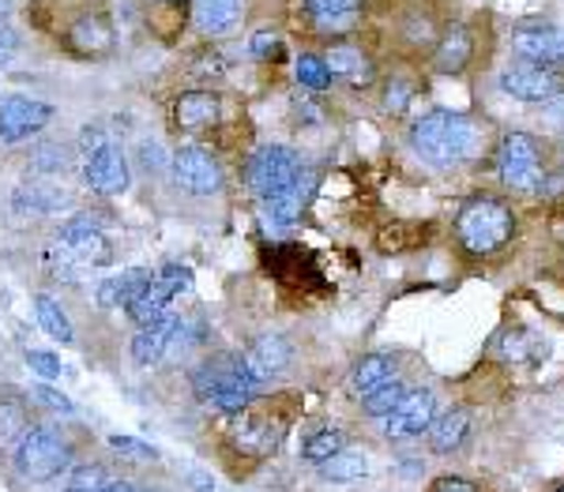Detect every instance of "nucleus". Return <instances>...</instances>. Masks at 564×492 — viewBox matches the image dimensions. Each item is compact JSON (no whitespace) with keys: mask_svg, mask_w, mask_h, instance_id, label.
Returning a JSON list of instances; mask_svg holds the SVG:
<instances>
[{"mask_svg":"<svg viewBox=\"0 0 564 492\" xmlns=\"http://www.w3.org/2000/svg\"><path fill=\"white\" fill-rule=\"evenodd\" d=\"M411 147L422 154L430 166H463L475 162L486 151V129L467 113H452V109H433L411 129Z\"/></svg>","mask_w":564,"mask_h":492,"instance_id":"nucleus-1","label":"nucleus"},{"mask_svg":"<svg viewBox=\"0 0 564 492\" xmlns=\"http://www.w3.org/2000/svg\"><path fill=\"white\" fill-rule=\"evenodd\" d=\"M430 492H481L470 478H459V473H444V478H436Z\"/></svg>","mask_w":564,"mask_h":492,"instance_id":"nucleus-39","label":"nucleus"},{"mask_svg":"<svg viewBox=\"0 0 564 492\" xmlns=\"http://www.w3.org/2000/svg\"><path fill=\"white\" fill-rule=\"evenodd\" d=\"M188 282H193V271L181 267V263H170V267L154 271L151 282L143 286V294L132 300L124 313H129V320L140 327V324H151L159 320V316H166L170 300H174L181 289H188Z\"/></svg>","mask_w":564,"mask_h":492,"instance_id":"nucleus-8","label":"nucleus"},{"mask_svg":"<svg viewBox=\"0 0 564 492\" xmlns=\"http://www.w3.org/2000/svg\"><path fill=\"white\" fill-rule=\"evenodd\" d=\"M297 170H302L297 154L290 151V147H279V143H271V147H260L257 154H252L245 177H249L252 196L271 199V196H279L282 188H286L290 181L297 177Z\"/></svg>","mask_w":564,"mask_h":492,"instance_id":"nucleus-9","label":"nucleus"},{"mask_svg":"<svg viewBox=\"0 0 564 492\" xmlns=\"http://www.w3.org/2000/svg\"><path fill=\"white\" fill-rule=\"evenodd\" d=\"M500 90L516 102H561L564 98V72L553 65H520V68H505L500 72Z\"/></svg>","mask_w":564,"mask_h":492,"instance_id":"nucleus-7","label":"nucleus"},{"mask_svg":"<svg viewBox=\"0 0 564 492\" xmlns=\"http://www.w3.org/2000/svg\"><path fill=\"white\" fill-rule=\"evenodd\" d=\"M508 42L523 61H534V65H561L564 61V31L553 23H520L512 26Z\"/></svg>","mask_w":564,"mask_h":492,"instance_id":"nucleus-14","label":"nucleus"},{"mask_svg":"<svg viewBox=\"0 0 564 492\" xmlns=\"http://www.w3.org/2000/svg\"><path fill=\"white\" fill-rule=\"evenodd\" d=\"M72 42H76L84 53H102V50H109V42H113V31H109L102 20H84V23L72 26Z\"/></svg>","mask_w":564,"mask_h":492,"instance_id":"nucleus-30","label":"nucleus"},{"mask_svg":"<svg viewBox=\"0 0 564 492\" xmlns=\"http://www.w3.org/2000/svg\"><path fill=\"white\" fill-rule=\"evenodd\" d=\"M294 76H297V84L308 87V90H327V87H332V79H335L332 72H327L324 57H316V53H302V57H297Z\"/></svg>","mask_w":564,"mask_h":492,"instance_id":"nucleus-31","label":"nucleus"},{"mask_svg":"<svg viewBox=\"0 0 564 492\" xmlns=\"http://www.w3.org/2000/svg\"><path fill=\"white\" fill-rule=\"evenodd\" d=\"M553 492H564V485H557V489H553Z\"/></svg>","mask_w":564,"mask_h":492,"instance_id":"nucleus-48","label":"nucleus"},{"mask_svg":"<svg viewBox=\"0 0 564 492\" xmlns=\"http://www.w3.org/2000/svg\"><path fill=\"white\" fill-rule=\"evenodd\" d=\"M527 339H531L527 331H508V335H505V342H500V353H505L508 361H527V358H534V350H527Z\"/></svg>","mask_w":564,"mask_h":492,"instance_id":"nucleus-35","label":"nucleus"},{"mask_svg":"<svg viewBox=\"0 0 564 492\" xmlns=\"http://www.w3.org/2000/svg\"><path fill=\"white\" fill-rule=\"evenodd\" d=\"M218 113H223V106H218L215 95H207V90H193V95H181L177 98V124L185 132H199V129H212L218 121Z\"/></svg>","mask_w":564,"mask_h":492,"instance_id":"nucleus-20","label":"nucleus"},{"mask_svg":"<svg viewBox=\"0 0 564 492\" xmlns=\"http://www.w3.org/2000/svg\"><path fill=\"white\" fill-rule=\"evenodd\" d=\"M109 448L129 455V459H154V448H148L143 440H132V436H109Z\"/></svg>","mask_w":564,"mask_h":492,"instance_id":"nucleus-36","label":"nucleus"},{"mask_svg":"<svg viewBox=\"0 0 564 492\" xmlns=\"http://www.w3.org/2000/svg\"><path fill=\"white\" fill-rule=\"evenodd\" d=\"M23 409L15 406V403H0V440H4V436H15L23 428Z\"/></svg>","mask_w":564,"mask_h":492,"instance_id":"nucleus-37","label":"nucleus"},{"mask_svg":"<svg viewBox=\"0 0 564 492\" xmlns=\"http://www.w3.org/2000/svg\"><path fill=\"white\" fill-rule=\"evenodd\" d=\"M361 4H366V0H302L305 15L321 26V31L354 26V20L361 15Z\"/></svg>","mask_w":564,"mask_h":492,"instance_id":"nucleus-21","label":"nucleus"},{"mask_svg":"<svg viewBox=\"0 0 564 492\" xmlns=\"http://www.w3.org/2000/svg\"><path fill=\"white\" fill-rule=\"evenodd\" d=\"M391 113H403L406 106H411V84L406 79H391L388 84V102H384Z\"/></svg>","mask_w":564,"mask_h":492,"instance_id":"nucleus-38","label":"nucleus"},{"mask_svg":"<svg viewBox=\"0 0 564 492\" xmlns=\"http://www.w3.org/2000/svg\"><path fill=\"white\" fill-rule=\"evenodd\" d=\"M516 237V211L497 196H475L459 207L456 241L470 256H494Z\"/></svg>","mask_w":564,"mask_h":492,"instance_id":"nucleus-2","label":"nucleus"},{"mask_svg":"<svg viewBox=\"0 0 564 492\" xmlns=\"http://www.w3.org/2000/svg\"><path fill=\"white\" fill-rule=\"evenodd\" d=\"M403 395H406V387L399 384L395 376H391V380H384V384H377L372 391H366V403H361V406H366L369 417H388L391 409L403 403Z\"/></svg>","mask_w":564,"mask_h":492,"instance_id":"nucleus-29","label":"nucleus"},{"mask_svg":"<svg viewBox=\"0 0 564 492\" xmlns=\"http://www.w3.org/2000/svg\"><path fill=\"white\" fill-rule=\"evenodd\" d=\"M65 204H68V196L57 193V188H50V185H23L20 193L12 196V207L20 215H50Z\"/></svg>","mask_w":564,"mask_h":492,"instance_id":"nucleus-26","label":"nucleus"},{"mask_svg":"<svg viewBox=\"0 0 564 492\" xmlns=\"http://www.w3.org/2000/svg\"><path fill=\"white\" fill-rule=\"evenodd\" d=\"M470 53H475V39H470V31L463 23H452L448 31L441 34V45H436V57L433 65L436 72H463L470 65Z\"/></svg>","mask_w":564,"mask_h":492,"instance_id":"nucleus-19","label":"nucleus"},{"mask_svg":"<svg viewBox=\"0 0 564 492\" xmlns=\"http://www.w3.org/2000/svg\"><path fill=\"white\" fill-rule=\"evenodd\" d=\"M286 364H290V342L282 339V335H263V339L245 353V369H249V376L257 380V384L260 380L279 376Z\"/></svg>","mask_w":564,"mask_h":492,"instance_id":"nucleus-17","label":"nucleus"},{"mask_svg":"<svg viewBox=\"0 0 564 492\" xmlns=\"http://www.w3.org/2000/svg\"><path fill=\"white\" fill-rule=\"evenodd\" d=\"M68 492H98V489H68Z\"/></svg>","mask_w":564,"mask_h":492,"instance_id":"nucleus-46","label":"nucleus"},{"mask_svg":"<svg viewBox=\"0 0 564 492\" xmlns=\"http://www.w3.org/2000/svg\"><path fill=\"white\" fill-rule=\"evenodd\" d=\"M31 395H34V403L57 409V414H72V403H68L65 395H61V391H53V387H45V384H42V387H34Z\"/></svg>","mask_w":564,"mask_h":492,"instance_id":"nucleus-40","label":"nucleus"},{"mask_svg":"<svg viewBox=\"0 0 564 492\" xmlns=\"http://www.w3.org/2000/svg\"><path fill=\"white\" fill-rule=\"evenodd\" d=\"M26 364H31L42 380L61 376V358H53V353H45V350H26Z\"/></svg>","mask_w":564,"mask_h":492,"instance_id":"nucleus-34","label":"nucleus"},{"mask_svg":"<svg viewBox=\"0 0 564 492\" xmlns=\"http://www.w3.org/2000/svg\"><path fill=\"white\" fill-rule=\"evenodd\" d=\"M34 313H39V324H42V331L50 335V339H57V342H76V335H72V324H68V316H65V308L57 305L53 297H45L39 294L34 297Z\"/></svg>","mask_w":564,"mask_h":492,"instance_id":"nucleus-28","label":"nucleus"},{"mask_svg":"<svg viewBox=\"0 0 564 492\" xmlns=\"http://www.w3.org/2000/svg\"><path fill=\"white\" fill-rule=\"evenodd\" d=\"M162 4H181V0H162Z\"/></svg>","mask_w":564,"mask_h":492,"instance_id":"nucleus-47","label":"nucleus"},{"mask_svg":"<svg viewBox=\"0 0 564 492\" xmlns=\"http://www.w3.org/2000/svg\"><path fill=\"white\" fill-rule=\"evenodd\" d=\"M433 417H436V395L430 387H414L384 417V436L388 440H414V436L430 433Z\"/></svg>","mask_w":564,"mask_h":492,"instance_id":"nucleus-12","label":"nucleus"},{"mask_svg":"<svg viewBox=\"0 0 564 492\" xmlns=\"http://www.w3.org/2000/svg\"><path fill=\"white\" fill-rule=\"evenodd\" d=\"M174 181L188 196H215L223 188V170L212 158V151L185 143V147L174 151Z\"/></svg>","mask_w":564,"mask_h":492,"instance_id":"nucleus-10","label":"nucleus"},{"mask_svg":"<svg viewBox=\"0 0 564 492\" xmlns=\"http://www.w3.org/2000/svg\"><path fill=\"white\" fill-rule=\"evenodd\" d=\"M151 282V271L135 267V271H124V275H113L98 286V305L102 308H129L135 297L143 294V286Z\"/></svg>","mask_w":564,"mask_h":492,"instance_id":"nucleus-22","label":"nucleus"},{"mask_svg":"<svg viewBox=\"0 0 564 492\" xmlns=\"http://www.w3.org/2000/svg\"><path fill=\"white\" fill-rule=\"evenodd\" d=\"M68 462H72V448L57 428H31L20 440V448H15V467L31 481L61 478V470H68Z\"/></svg>","mask_w":564,"mask_h":492,"instance_id":"nucleus-6","label":"nucleus"},{"mask_svg":"<svg viewBox=\"0 0 564 492\" xmlns=\"http://www.w3.org/2000/svg\"><path fill=\"white\" fill-rule=\"evenodd\" d=\"M34 173H65L68 170V151L61 143H39L31 154Z\"/></svg>","mask_w":564,"mask_h":492,"instance_id":"nucleus-33","label":"nucleus"},{"mask_svg":"<svg viewBox=\"0 0 564 492\" xmlns=\"http://www.w3.org/2000/svg\"><path fill=\"white\" fill-rule=\"evenodd\" d=\"M15 50H20V34H15V26L0 23V68L15 57Z\"/></svg>","mask_w":564,"mask_h":492,"instance_id":"nucleus-43","label":"nucleus"},{"mask_svg":"<svg viewBox=\"0 0 564 492\" xmlns=\"http://www.w3.org/2000/svg\"><path fill=\"white\" fill-rule=\"evenodd\" d=\"M109 260H113L109 241L90 222H79V218L61 226V233L53 237V244H50V263H53V271H57V278H61V271H65V278H76L72 271L106 267Z\"/></svg>","mask_w":564,"mask_h":492,"instance_id":"nucleus-4","label":"nucleus"},{"mask_svg":"<svg viewBox=\"0 0 564 492\" xmlns=\"http://www.w3.org/2000/svg\"><path fill=\"white\" fill-rule=\"evenodd\" d=\"M177 327H181V320L170 313L159 316V320H151V324H140V331L132 335V361L140 364V369L159 364L170 353V342H174Z\"/></svg>","mask_w":564,"mask_h":492,"instance_id":"nucleus-15","label":"nucleus"},{"mask_svg":"<svg viewBox=\"0 0 564 492\" xmlns=\"http://www.w3.org/2000/svg\"><path fill=\"white\" fill-rule=\"evenodd\" d=\"M53 121V106L26 95H8L0 102V143H23Z\"/></svg>","mask_w":564,"mask_h":492,"instance_id":"nucleus-11","label":"nucleus"},{"mask_svg":"<svg viewBox=\"0 0 564 492\" xmlns=\"http://www.w3.org/2000/svg\"><path fill=\"white\" fill-rule=\"evenodd\" d=\"M84 181L98 196H121L129 188V162L117 143H102L98 151L84 154Z\"/></svg>","mask_w":564,"mask_h":492,"instance_id":"nucleus-13","label":"nucleus"},{"mask_svg":"<svg viewBox=\"0 0 564 492\" xmlns=\"http://www.w3.org/2000/svg\"><path fill=\"white\" fill-rule=\"evenodd\" d=\"M102 485H109L102 467H84L72 473V489H102Z\"/></svg>","mask_w":564,"mask_h":492,"instance_id":"nucleus-41","label":"nucleus"},{"mask_svg":"<svg viewBox=\"0 0 564 492\" xmlns=\"http://www.w3.org/2000/svg\"><path fill=\"white\" fill-rule=\"evenodd\" d=\"M395 376V358L391 353H369V358H361L354 364L350 372V387L358 391V395H366L377 384H384V380Z\"/></svg>","mask_w":564,"mask_h":492,"instance_id":"nucleus-25","label":"nucleus"},{"mask_svg":"<svg viewBox=\"0 0 564 492\" xmlns=\"http://www.w3.org/2000/svg\"><path fill=\"white\" fill-rule=\"evenodd\" d=\"M324 65L332 76H358L361 65H366V57H361L354 45H335V50H327Z\"/></svg>","mask_w":564,"mask_h":492,"instance_id":"nucleus-32","label":"nucleus"},{"mask_svg":"<svg viewBox=\"0 0 564 492\" xmlns=\"http://www.w3.org/2000/svg\"><path fill=\"white\" fill-rule=\"evenodd\" d=\"M102 143H109V135H106L102 124H87L84 135H79V151H84V154L98 151V147H102Z\"/></svg>","mask_w":564,"mask_h":492,"instance_id":"nucleus-44","label":"nucleus"},{"mask_svg":"<svg viewBox=\"0 0 564 492\" xmlns=\"http://www.w3.org/2000/svg\"><path fill=\"white\" fill-rule=\"evenodd\" d=\"M316 470H321V478H324V481H335V485H347V481L366 478V473H369V459H366V451L343 448V451H335L327 462H321Z\"/></svg>","mask_w":564,"mask_h":492,"instance_id":"nucleus-24","label":"nucleus"},{"mask_svg":"<svg viewBox=\"0 0 564 492\" xmlns=\"http://www.w3.org/2000/svg\"><path fill=\"white\" fill-rule=\"evenodd\" d=\"M494 158H497L500 181H505L508 188H516V193H539L545 185V158L534 135L508 132L505 140L497 143Z\"/></svg>","mask_w":564,"mask_h":492,"instance_id":"nucleus-5","label":"nucleus"},{"mask_svg":"<svg viewBox=\"0 0 564 492\" xmlns=\"http://www.w3.org/2000/svg\"><path fill=\"white\" fill-rule=\"evenodd\" d=\"M279 53V34L275 31H257L252 34V57H275Z\"/></svg>","mask_w":564,"mask_h":492,"instance_id":"nucleus-42","label":"nucleus"},{"mask_svg":"<svg viewBox=\"0 0 564 492\" xmlns=\"http://www.w3.org/2000/svg\"><path fill=\"white\" fill-rule=\"evenodd\" d=\"M196 4V23L204 34H226L241 23L245 0H193Z\"/></svg>","mask_w":564,"mask_h":492,"instance_id":"nucleus-23","label":"nucleus"},{"mask_svg":"<svg viewBox=\"0 0 564 492\" xmlns=\"http://www.w3.org/2000/svg\"><path fill=\"white\" fill-rule=\"evenodd\" d=\"M313 185H316V173L308 166H302V170H297V177L290 181L279 196L263 199V211H268L271 222H279V226L297 222L302 211H305V204H308V196H313Z\"/></svg>","mask_w":564,"mask_h":492,"instance_id":"nucleus-16","label":"nucleus"},{"mask_svg":"<svg viewBox=\"0 0 564 492\" xmlns=\"http://www.w3.org/2000/svg\"><path fill=\"white\" fill-rule=\"evenodd\" d=\"M470 436V409H448V414L433 417L430 425V448L433 455H452L463 448V440Z\"/></svg>","mask_w":564,"mask_h":492,"instance_id":"nucleus-18","label":"nucleus"},{"mask_svg":"<svg viewBox=\"0 0 564 492\" xmlns=\"http://www.w3.org/2000/svg\"><path fill=\"white\" fill-rule=\"evenodd\" d=\"M193 387L204 403H212L226 414H241L257 398V380L245 369V358H212L193 372Z\"/></svg>","mask_w":564,"mask_h":492,"instance_id":"nucleus-3","label":"nucleus"},{"mask_svg":"<svg viewBox=\"0 0 564 492\" xmlns=\"http://www.w3.org/2000/svg\"><path fill=\"white\" fill-rule=\"evenodd\" d=\"M343 448H347V433L335 428V425H324L302 444V459L308 462V467H321V462H327L335 451H343Z\"/></svg>","mask_w":564,"mask_h":492,"instance_id":"nucleus-27","label":"nucleus"},{"mask_svg":"<svg viewBox=\"0 0 564 492\" xmlns=\"http://www.w3.org/2000/svg\"><path fill=\"white\" fill-rule=\"evenodd\" d=\"M8 15H12V0H0V23H4Z\"/></svg>","mask_w":564,"mask_h":492,"instance_id":"nucleus-45","label":"nucleus"}]
</instances>
